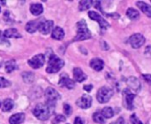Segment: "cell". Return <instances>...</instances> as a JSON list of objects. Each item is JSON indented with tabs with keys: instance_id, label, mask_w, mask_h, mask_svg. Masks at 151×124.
Returning a JSON list of instances; mask_svg holds the SVG:
<instances>
[{
	"instance_id": "e575fe53",
	"label": "cell",
	"mask_w": 151,
	"mask_h": 124,
	"mask_svg": "<svg viewBox=\"0 0 151 124\" xmlns=\"http://www.w3.org/2000/svg\"><path fill=\"white\" fill-rule=\"evenodd\" d=\"M111 124H126L125 123V120H124V118L123 117H120V118H119L116 122H114V123H111Z\"/></svg>"
},
{
	"instance_id": "484cf974",
	"label": "cell",
	"mask_w": 151,
	"mask_h": 124,
	"mask_svg": "<svg viewBox=\"0 0 151 124\" xmlns=\"http://www.w3.org/2000/svg\"><path fill=\"white\" fill-rule=\"evenodd\" d=\"M94 4L93 1H81L80 2V10L81 11H86L91 7V5Z\"/></svg>"
},
{
	"instance_id": "ffe728a7",
	"label": "cell",
	"mask_w": 151,
	"mask_h": 124,
	"mask_svg": "<svg viewBox=\"0 0 151 124\" xmlns=\"http://www.w3.org/2000/svg\"><path fill=\"white\" fill-rule=\"evenodd\" d=\"M25 120V115L23 113L13 115L10 117L9 123L10 124H20L22 123Z\"/></svg>"
},
{
	"instance_id": "9a60e30c",
	"label": "cell",
	"mask_w": 151,
	"mask_h": 124,
	"mask_svg": "<svg viewBox=\"0 0 151 124\" xmlns=\"http://www.w3.org/2000/svg\"><path fill=\"white\" fill-rule=\"evenodd\" d=\"M42 20L39 19V20H31L27 22L26 25V30L28 33H35L37 29H39V26Z\"/></svg>"
},
{
	"instance_id": "d590c367",
	"label": "cell",
	"mask_w": 151,
	"mask_h": 124,
	"mask_svg": "<svg viewBox=\"0 0 151 124\" xmlns=\"http://www.w3.org/2000/svg\"><path fill=\"white\" fill-rule=\"evenodd\" d=\"M83 89H84L86 91H88V92H90V91H91V90L93 89V85H92V84H88V85H85V86L83 87Z\"/></svg>"
},
{
	"instance_id": "7a4b0ae2",
	"label": "cell",
	"mask_w": 151,
	"mask_h": 124,
	"mask_svg": "<svg viewBox=\"0 0 151 124\" xmlns=\"http://www.w3.org/2000/svg\"><path fill=\"white\" fill-rule=\"evenodd\" d=\"M91 38V33L88 28V25L84 20H80L77 23V35L73 41H83Z\"/></svg>"
},
{
	"instance_id": "d6a6232c",
	"label": "cell",
	"mask_w": 151,
	"mask_h": 124,
	"mask_svg": "<svg viewBox=\"0 0 151 124\" xmlns=\"http://www.w3.org/2000/svg\"><path fill=\"white\" fill-rule=\"evenodd\" d=\"M144 54L147 56V57H150L151 58V45H149L146 47L145 51H144Z\"/></svg>"
},
{
	"instance_id": "74e56055",
	"label": "cell",
	"mask_w": 151,
	"mask_h": 124,
	"mask_svg": "<svg viewBox=\"0 0 151 124\" xmlns=\"http://www.w3.org/2000/svg\"><path fill=\"white\" fill-rule=\"evenodd\" d=\"M0 12H1V7H0Z\"/></svg>"
},
{
	"instance_id": "2e32d148",
	"label": "cell",
	"mask_w": 151,
	"mask_h": 124,
	"mask_svg": "<svg viewBox=\"0 0 151 124\" xmlns=\"http://www.w3.org/2000/svg\"><path fill=\"white\" fill-rule=\"evenodd\" d=\"M89 65L91 67V68H93L94 70L99 72L101 71L104 67V60H102L101 59L99 58H95V59H92L89 62Z\"/></svg>"
},
{
	"instance_id": "44dd1931",
	"label": "cell",
	"mask_w": 151,
	"mask_h": 124,
	"mask_svg": "<svg viewBox=\"0 0 151 124\" xmlns=\"http://www.w3.org/2000/svg\"><path fill=\"white\" fill-rule=\"evenodd\" d=\"M0 107H1V108H2V110L4 112H9L13 108L14 102L11 99H6L5 100L3 101V103H2V105Z\"/></svg>"
},
{
	"instance_id": "5bb4252c",
	"label": "cell",
	"mask_w": 151,
	"mask_h": 124,
	"mask_svg": "<svg viewBox=\"0 0 151 124\" xmlns=\"http://www.w3.org/2000/svg\"><path fill=\"white\" fill-rule=\"evenodd\" d=\"M73 79L78 82V83H82L87 79V75L81 70V68L80 67H75L73 71Z\"/></svg>"
},
{
	"instance_id": "4316f807",
	"label": "cell",
	"mask_w": 151,
	"mask_h": 124,
	"mask_svg": "<svg viewBox=\"0 0 151 124\" xmlns=\"http://www.w3.org/2000/svg\"><path fill=\"white\" fill-rule=\"evenodd\" d=\"M14 69H16V63H15L14 60H10V61L6 62V64H5V70H6L7 73H11Z\"/></svg>"
},
{
	"instance_id": "836d02e7",
	"label": "cell",
	"mask_w": 151,
	"mask_h": 124,
	"mask_svg": "<svg viewBox=\"0 0 151 124\" xmlns=\"http://www.w3.org/2000/svg\"><path fill=\"white\" fill-rule=\"evenodd\" d=\"M0 43L1 44H9V43H8V41L7 40H5V37H4V36L2 35V32L0 31Z\"/></svg>"
},
{
	"instance_id": "f1b7e54d",
	"label": "cell",
	"mask_w": 151,
	"mask_h": 124,
	"mask_svg": "<svg viewBox=\"0 0 151 124\" xmlns=\"http://www.w3.org/2000/svg\"><path fill=\"white\" fill-rule=\"evenodd\" d=\"M64 113L66 116H70L72 114V107L68 104H64Z\"/></svg>"
},
{
	"instance_id": "9c48e42d",
	"label": "cell",
	"mask_w": 151,
	"mask_h": 124,
	"mask_svg": "<svg viewBox=\"0 0 151 124\" xmlns=\"http://www.w3.org/2000/svg\"><path fill=\"white\" fill-rule=\"evenodd\" d=\"M76 105H77L79 107L82 108V109H88V108H89V107H91V105H92V98H91L90 96L85 94V95L81 96L80 99H77Z\"/></svg>"
},
{
	"instance_id": "4dcf8cb0",
	"label": "cell",
	"mask_w": 151,
	"mask_h": 124,
	"mask_svg": "<svg viewBox=\"0 0 151 124\" xmlns=\"http://www.w3.org/2000/svg\"><path fill=\"white\" fill-rule=\"evenodd\" d=\"M130 122H131V124H142V123L139 120V118H137V116L134 114L131 115Z\"/></svg>"
},
{
	"instance_id": "8fae6325",
	"label": "cell",
	"mask_w": 151,
	"mask_h": 124,
	"mask_svg": "<svg viewBox=\"0 0 151 124\" xmlns=\"http://www.w3.org/2000/svg\"><path fill=\"white\" fill-rule=\"evenodd\" d=\"M53 20H42L41 21V24L39 26V31L42 34V35H48L51 30H52V28H53Z\"/></svg>"
},
{
	"instance_id": "83f0119b",
	"label": "cell",
	"mask_w": 151,
	"mask_h": 124,
	"mask_svg": "<svg viewBox=\"0 0 151 124\" xmlns=\"http://www.w3.org/2000/svg\"><path fill=\"white\" fill-rule=\"evenodd\" d=\"M10 85H11V83H10L8 80H6V79H4V77L0 76V89H1V88L9 87Z\"/></svg>"
},
{
	"instance_id": "7402d4cb",
	"label": "cell",
	"mask_w": 151,
	"mask_h": 124,
	"mask_svg": "<svg viewBox=\"0 0 151 124\" xmlns=\"http://www.w3.org/2000/svg\"><path fill=\"white\" fill-rule=\"evenodd\" d=\"M30 12L33 15L38 16L43 12V7L41 4H33L30 6Z\"/></svg>"
},
{
	"instance_id": "6da1fadb",
	"label": "cell",
	"mask_w": 151,
	"mask_h": 124,
	"mask_svg": "<svg viewBox=\"0 0 151 124\" xmlns=\"http://www.w3.org/2000/svg\"><path fill=\"white\" fill-rule=\"evenodd\" d=\"M53 110H54V104L47 102V104H38L35 107L33 112H34V115L37 119L41 121H46L50 117Z\"/></svg>"
},
{
	"instance_id": "1f68e13d",
	"label": "cell",
	"mask_w": 151,
	"mask_h": 124,
	"mask_svg": "<svg viewBox=\"0 0 151 124\" xmlns=\"http://www.w3.org/2000/svg\"><path fill=\"white\" fill-rule=\"evenodd\" d=\"M142 78H143V80H145L148 83L151 84V75H149V74L142 75Z\"/></svg>"
},
{
	"instance_id": "e0dca14e",
	"label": "cell",
	"mask_w": 151,
	"mask_h": 124,
	"mask_svg": "<svg viewBox=\"0 0 151 124\" xmlns=\"http://www.w3.org/2000/svg\"><path fill=\"white\" fill-rule=\"evenodd\" d=\"M3 36L5 38H20L21 37V35L18 32L16 28H8L4 30V32L3 33Z\"/></svg>"
},
{
	"instance_id": "7c38bea8",
	"label": "cell",
	"mask_w": 151,
	"mask_h": 124,
	"mask_svg": "<svg viewBox=\"0 0 151 124\" xmlns=\"http://www.w3.org/2000/svg\"><path fill=\"white\" fill-rule=\"evenodd\" d=\"M124 96H125V106L128 110H133L134 109V99L135 98V95L133 94L128 89L125 90L123 91Z\"/></svg>"
},
{
	"instance_id": "603a6c76",
	"label": "cell",
	"mask_w": 151,
	"mask_h": 124,
	"mask_svg": "<svg viewBox=\"0 0 151 124\" xmlns=\"http://www.w3.org/2000/svg\"><path fill=\"white\" fill-rule=\"evenodd\" d=\"M127 16L132 20H135L137 19L140 18V13L137 10L134 9V8H128L127 11Z\"/></svg>"
},
{
	"instance_id": "cb8c5ba5",
	"label": "cell",
	"mask_w": 151,
	"mask_h": 124,
	"mask_svg": "<svg viewBox=\"0 0 151 124\" xmlns=\"http://www.w3.org/2000/svg\"><path fill=\"white\" fill-rule=\"evenodd\" d=\"M102 115L106 118V119H109V118H111L114 116V111L111 107H104L103 110H102Z\"/></svg>"
},
{
	"instance_id": "f546056e",
	"label": "cell",
	"mask_w": 151,
	"mask_h": 124,
	"mask_svg": "<svg viewBox=\"0 0 151 124\" xmlns=\"http://www.w3.org/2000/svg\"><path fill=\"white\" fill-rule=\"evenodd\" d=\"M65 121V117L64 115H57L55 117V119L53 121V124H58L59 123H63Z\"/></svg>"
},
{
	"instance_id": "3957f363",
	"label": "cell",
	"mask_w": 151,
	"mask_h": 124,
	"mask_svg": "<svg viewBox=\"0 0 151 124\" xmlns=\"http://www.w3.org/2000/svg\"><path fill=\"white\" fill-rule=\"evenodd\" d=\"M64 65H65V62L62 59L52 54L49 58V63H48V67H47L46 71L49 74L57 73L64 67Z\"/></svg>"
},
{
	"instance_id": "ac0fdd59",
	"label": "cell",
	"mask_w": 151,
	"mask_h": 124,
	"mask_svg": "<svg viewBox=\"0 0 151 124\" xmlns=\"http://www.w3.org/2000/svg\"><path fill=\"white\" fill-rule=\"evenodd\" d=\"M137 6L142 10V12H144L149 18H151V6L149 5L147 3L143 2V1H137L136 2Z\"/></svg>"
},
{
	"instance_id": "8d00e7d4",
	"label": "cell",
	"mask_w": 151,
	"mask_h": 124,
	"mask_svg": "<svg viewBox=\"0 0 151 124\" xmlns=\"http://www.w3.org/2000/svg\"><path fill=\"white\" fill-rule=\"evenodd\" d=\"M74 124H84L81 117H76L74 120Z\"/></svg>"
},
{
	"instance_id": "30bf717a",
	"label": "cell",
	"mask_w": 151,
	"mask_h": 124,
	"mask_svg": "<svg viewBox=\"0 0 151 124\" xmlns=\"http://www.w3.org/2000/svg\"><path fill=\"white\" fill-rule=\"evenodd\" d=\"M58 84L61 87H65L69 90H72L75 87V83L73 80L70 79L69 76L66 74H63L60 76V79L58 81Z\"/></svg>"
},
{
	"instance_id": "277c9868",
	"label": "cell",
	"mask_w": 151,
	"mask_h": 124,
	"mask_svg": "<svg viewBox=\"0 0 151 124\" xmlns=\"http://www.w3.org/2000/svg\"><path fill=\"white\" fill-rule=\"evenodd\" d=\"M113 96V90L110 87L104 86L100 88L96 93V99L99 103H107Z\"/></svg>"
},
{
	"instance_id": "5b68a950",
	"label": "cell",
	"mask_w": 151,
	"mask_h": 124,
	"mask_svg": "<svg viewBox=\"0 0 151 124\" xmlns=\"http://www.w3.org/2000/svg\"><path fill=\"white\" fill-rule=\"evenodd\" d=\"M88 17H89L91 20L96 21V22L99 24L101 29H107V28H109L111 27V25L109 24V22H108L107 20H104L99 13H97L96 12H93V11L88 12Z\"/></svg>"
},
{
	"instance_id": "d6986e66",
	"label": "cell",
	"mask_w": 151,
	"mask_h": 124,
	"mask_svg": "<svg viewBox=\"0 0 151 124\" xmlns=\"http://www.w3.org/2000/svg\"><path fill=\"white\" fill-rule=\"evenodd\" d=\"M65 36V31L60 27H56L53 28L51 33V37L56 40H62Z\"/></svg>"
},
{
	"instance_id": "8992f818",
	"label": "cell",
	"mask_w": 151,
	"mask_h": 124,
	"mask_svg": "<svg viewBox=\"0 0 151 124\" xmlns=\"http://www.w3.org/2000/svg\"><path fill=\"white\" fill-rule=\"evenodd\" d=\"M145 41V37L140 33L134 34L129 37V44L134 49H139L140 47H142L144 44Z\"/></svg>"
},
{
	"instance_id": "ba28073f",
	"label": "cell",
	"mask_w": 151,
	"mask_h": 124,
	"mask_svg": "<svg viewBox=\"0 0 151 124\" xmlns=\"http://www.w3.org/2000/svg\"><path fill=\"white\" fill-rule=\"evenodd\" d=\"M45 98L47 99L48 103L55 104V102L58 99H60L59 93L52 87H49L45 91Z\"/></svg>"
},
{
	"instance_id": "52a82bcc",
	"label": "cell",
	"mask_w": 151,
	"mask_h": 124,
	"mask_svg": "<svg viewBox=\"0 0 151 124\" xmlns=\"http://www.w3.org/2000/svg\"><path fill=\"white\" fill-rule=\"evenodd\" d=\"M44 62H45V57L43 54H37L27 61L28 65L34 69H38L42 67L44 65Z\"/></svg>"
},
{
	"instance_id": "d4e9b609",
	"label": "cell",
	"mask_w": 151,
	"mask_h": 124,
	"mask_svg": "<svg viewBox=\"0 0 151 124\" xmlns=\"http://www.w3.org/2000/svg\"><path fill=\"white\" fill-rule=\"evenodd\" d=\"M105 118L102 115V114L101 113H99V112H96V113H95L94 115H93V120H94V122L95 123H99V124H104L105 123V120H104Z\"/></svg>"
},
{
	"instance_id": "4fadbf2b",
	"label": "cell",
	"mask_w": 151,
	"mask_h": 124,
	"mask_svg": "<svg viewBox=\"0 0 151 124\" xmlns=\"http://www.w3.org/2000/svg\"><path fill=\"white\" fill-rule=\"evenodd\" d=\"M127 84L128 85V87L133 90L135 92H139L141 91L142 85L140 81L135 77V76H130L127 79Z\"/></svg>"
}]
</instances>
